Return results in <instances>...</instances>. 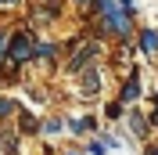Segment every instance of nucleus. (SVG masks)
Segmentation results:
<instances>
[{"instance_id":"obj_1","label":"nucleus","mask_w":158,"mask_h":155,"mask_svg":"<svg viewBox=\"0 0 158 155\" xmlns=\"http://www.w3.org/2000/svg\"><path fill=\"white\" fill-rule=\"evenodd\" d=\"M7 58L15 61V65H22V61L36 58V36L32 33H15V36H7Z\"/></svg>"},{"instance_id":"obj_2","label":"nucleus","mask_w":158,"mask_h":155,"mask_svg":"<svg viewBox=\"0 0 158 155\" xmlns=\"http://www.w3.org/2000/svg\"><path fill=\"white\" fill-rule=\"evenodd\" d=\"M137 97H140V72L133 69V72H129V79L122 83V94H118V101H122V105H133Z\"/></svg>"},{"instance_id":"obj_3","label":"nucleus","mask_w":158,"mask_h":155,"mask_svg":"<svg viewBox=\"0 0 158 155\" xmlns=\"http://www.w3.org/2000/svg\"><path fill=\"white\" fill-rule=\"evenodd\" d=\"M97 90H101V72L94 65H86V76H83V94L86 97H97Z\"/></svg>"},{"instance_id":"obj_4","label":"nucleus","mask_w":158,"mask_h":155,"mask_svg":"<svg viewBox=\"0 0 158 155\" xmlns=\"http://www.w3.org/2000/svg\"><path fill=\"white\" fill-rule=\"evenodd\" d=\"M94 54H97V47H94V43H86V47H79V54H76V58L69 61V72H79V69L86 65V61L94 58Z\"/></svg>"},{"instance_id":"obj_5","label":"nucleus","mask_w":158,"mask_h":155,"mask_svg":"<svg viewBox=\"0 0 158 155\" xmlns=\"http://www.w3.org/2000/svg\"><path fill=\"white\" fill-rule=\"evenodd\" d=\"M140 47L148 51V54H155L158 51V29H144L140 33Z\"/></svg>"},{"instance_id":"obj_6","label":"nucleus","mask_w":158,"mask_h":155,"mask_svg":"<svg viewBox=\"0 0 158 155\" xmlns=\"http://www.w3.org/2000/svg\"><path fill=\"white\" fill-rule=\"evenodd\" d=\"M148 126H151L148 119H140L137 112H129V130H133V134H137V137H144V130H148Z\"/></svg>"},{"instance_id":"obj_7","label":"nucleus","mask_w":158,"mask_h":155,"mask_svg":"<svg viewBox=\"0 0 158 155\" xmlns=\"http://www.w3.org/2000/svg\"><path fill=\"white\" fill-rule=\"evenodd\" d=\"M94 126H97V123H94L90 116H83V119H72V134H90Z\"/></svg>"},{"instance_id":"obj_8","label":"nucleus","mask_w":158,"mask_h":155,"mask_svg":"<svg viewBox=\"0 0 158 155\" xmlns=\"http://www.w3.org/2000/svg\"><path fill=\"white\" fill-rule=\"evenodd\" d=\"M18 130H22V134H36V130H40V123L29 116V112H22V126H18Z\"/></svg>"},{"instance_id":"obj_9","label":"nucleus","mask_w":158,"mask_h":155,"mask_svg":"<svg viewBox=\"0 0 158 155\" xmlns=\"http://www.w3.org/2000/svg\"><path fill=\"white\" fill-rule=\"evenodd\" d=\"M11 112H15V101H11V97H0V119L11 116Z\"/></svg>"},{"instance_id":"obj_10","label":"nucleus","mask_w":158,"mask_h":155,"mask_svg":"<svg viewBox=\"0 0 158 155\" xmlns=\"http://www.w3.org/2000/svg\"><path fill=\"white\" fill-rule=\"evenodd\" d=\"M43 134H61V119H50V123H43Z\"/></svg>"},{"instance_id":"obj_11","label":"nucleus","mask_w":158,"mask_h":155,"mask_svg":"<svg viewBox=\"0 0 158 155\" xmlns=\"http://www.w3.org/2000/svg\"><path fill=\"white\" fill-rule=\"evenodd\" d=\"M108 116H111V119L122 116V101H108Z\"/></svg>"},{"instance_id":"obj_12","label":"nucleus","mask_w":158,"mask_h":155,"mask_svg":"<svg viewBox=\"0 0 158 155\" xmlns=\"http://www.w3.org/2000/svg\"><path fill=\"white\" fill-rule=\"evenodd\" d=\"M90 155H104V144L101 141H90Z\"/></svg>"},{"instance_id":"obj_13","label":"nucleus","mask_w":158,"mask_h":155,"mask_svg":"<svg viewBox=\"0 0 158 155\" xmlns=\"http://www.w3.org/2000/svg\"><path fill=\"white\" fill-rule=\"evenodd\" d=\"M0 54H7V36L0 33Z\"/></svg>"},{"instance_id":"obj_14","label":"nucleus","mask_w":158,"mask_h":155,"mask_svg":"<svg viewBox=\"0 0 158 155\" xmlns=\"http://www.w3.org/2000/svg\"><path fill=\"white\" fill-rule=\"evenodd\" d=\"M144 155H158V144H151V148H148V152H144Z\"/></svg>"},{"instance_id":"obj_15","label":"nucleus","mask_w":158,"mask_h":155,"mask_svg":"<svg viewBox=\"0 0 158 155\" xmlns=\"http://www.w3.org/2000/svg\"><path fill=\"white\" fill-rule=\"evenodd\" d=\"M0 4H15V0H0Z\"/></svg>"},{"instance_id":"obj_16","label":"nucleus","mask_w":158,"mask_h":155,"mask_svg":"<svg viewBox=\"0 0 158 155\" xmlns=\"http://www.w3.org/2000/svg\"><path fill=\"white\" fill-rule=\"evenodd\" d=\"M79 4H86V0H79Z\"/></svg>"}]
</instances>
